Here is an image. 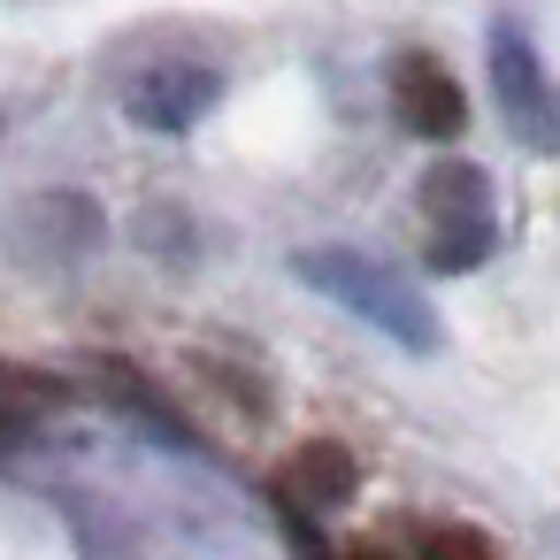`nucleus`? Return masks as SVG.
<instances>
[{
  "label": "nucleus",
  "mask_w": 560,
  "mask_h": 560,
  "mask_svg": "<svg viewBox=\"0 0 560 560\" xmlns=\"http://www.w3.org/2000/svg\"><path fill=\"white\" fill-rule=\"evenodd\" d=\"M101 246H108V215H101L93 192L55 185V192H32V200L9 215V254H16L24 269L62 277V269H85Z\"/></svg>",
  "instance_id": "nucleus-4"
},
{
  "label": "nucleus",
  "mask_w": 560,
  "mask_h": 560,
  "mask_svg": "<svg viewBox=\"0 0 560 560\" xmlns=\"http://www.w3.org/2000/svg\"><path fill=\"white\" fill-rule=\"evenodd\" d=\"M392 116L415 139H460L468 131V93L453 85V70L438 55L407 47V55H392Z\"/></svg>",
  "instance_id": "nucleus-6"
},
{
  "label": "nucleus",
  "mask_w": 560,
  "mask_h": 560,
  "mask_svg": "<svg viewBox=\"0 0 560 560\" xmlns=\"http://www.w3.org/2000/svg\"><path fill=\"white\" fill-rule=\"evenodd\" d=\"M330 560H392V552H384V545H376V537H353V545H338V552H330Z\"/></svg>",
  "instance_id": "nucleus-10"
},
{
  "label": "nucleus",
  "mask_w": 560,
  "mask_h": 560,
  "mask_svg": "<svg viewBox=\"0 0 560 560\" xmlns=\"http://www.w3.org/2000/svg\"><path fill=\"white\" fill-rule=\"evenodd\" d=\"M277 491H284V506L300 514H338L353 491H361V460H353V445H338V438H307V445H292V460L277 468Z\"/></svg>",
  "instance_id": "nucleus-7"
},
{
  "label": "nucleus",
  "mask_w": 560,
  "mask_h": 560,
  "mask_svg": "<svg viewBox=\"0 0 560 560\" xmlns=\"http://www.w3.org/2000/svg\"><path fill=\"white\" fill-rule=\"evenodd\" d=\"M292 277L315 284L323 300H338L346 315H361L369 330H384V338L407 346V353H430V346H438V315L422 307V292H415L392 261H376V254H361V246H307V254H292Z\"/></svg>",
  "instance_id": "nucleus-1"
},
{
  "label": "nucleus",
  "mask_w": 560,
  "mask_h": 560,
  "mask_svg": "<svg viewBox=\"0 0 560 560\" xmlns=\"http://www.w3.org/2000/svg\"><path fill=\"white\" fill-rule=\"evenodd\" d=\"M70 407V384L55 369H32V361H0V422H39Z\"/></svg>",
  "instance_id": "nucleus-8"
},
{
  "label": "nucleus",
  "mask_w": 560,
  "mask_h": 560,
  "mask_svg": "<svg viewBox=\"0 0 560 560\" xmlns=\"http://www.w3.org/2000/svg\"><path fill=\"white\" fill-rule=\"evenodd\" d=\"M415 208H422V254L438 277H468L491 261L499 246V208H491V177L476 162H430L422 185H415Z\"/></svg>",
  "instance_id": "nucleus-2"
},
{
  "label": "nucleus",
  "mask_w": 560,
  "mask_h": 560,
  "mask_svg": "<svg viewBox=\"0 0 560 560\" xmlns=\"http://www.w3.org/2000/svg\"><path fill=\"white\" fill-rule=\"evenodd\" d=\"M415 560H506V552L476 522H422L415 529Z\"/></svg>",
  "instance_id": "nucleus-9"
},
{
  "label": "nucleus",
  "mask_w": 560,
  "mask_h": 560,
  "mask_svg": "<svg viewBox=\"0 0 560 560\" xmlns=\"http://www.w3.org/2000/svg\"><path fill=\"white\" fill-rule=\"evenodd\" d=\"M215 108H223V70H215V62L162 55V62H139V70L124 78V116H131L139 131L177 139V131L208 124Z\"/></svg>",
  "instance_id": "nucleus-5"
},
{
  "label": "nucleus",
  "mask_w": 560,
  "mask_h": 560,
  "mask_svg": "<svg viewBox=\"0 0 560 560\" xmlns=\"http://www.w3.org/2000/svg\"><path fill=\"white\" fill-rule=\"evenodd\" d=\"M483 70H491V108H499L506 139L522 154H560V85L514 16H499L483 32Z\"/></svg>",
  "instance_id": "nucleus-3"
}]
</instances>
